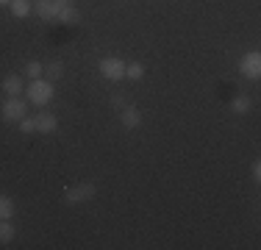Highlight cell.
Masks as SVG:
<instances>
[{
    "instance_id": "cell-1",
    "label": "cell",
    "mask_w": 261,
    "mask_h": 250,
    "mask_svg": "<svg viewBox=\"0 0 261 250\" xmlns=\"http://www.w3.org/2000/svg\"><path fill=\"white\" fill-rule=\"evenodd\" d=\"M25 95H28V100H31L34 106H45V103H50V100H53V81H47V78H36V81H31L28 89H25Z\"/></svg>"
},
{
    "instance_id": "cell-2",
    "label": "cell",
    "mask_w": 261,
    "mask_h": 250,
    "mask_svg": "<svg viewBox=\"0 0 261 250\" xmlns=\"http://www.w3.org/2000/svg\"><path fill=\"white\" fill-rule=\"evenodd\" d=\"M95 184H89V181H84V184H72V186H67L64 189V203L67 206H81V203H86V200H92L95 197Z\"/></svg>"
},
{
    "instance_id": "cell-3",
    "label": "cell",
    "mask_w": 261,
    "mask_h": 250,
    "mask_svg": "<svg viewBox=\"0 0 261 250\" xmlns=\"http://www.w3.org/2000/svg\"><path fill=\"white\" fill-rule=\"evenodd\" d=\"M25 114H28V103L22 100V95L9 97L3 106H0V117H3L6 122H20Z\"/></svg>"
},
{
    "instance_id": "cell-4",
    "label": "cell",
    "mask_w": 261,
    "mask_h": 250,
    "mask_svg": "<svg viewBox=\"0 0 261 250\" xmlns=\"http://www.w3.org/2000/svg\"><path fill=\"white\" fill-rule=\"evenodd\" d=\"M72 0H36L34 3V11L42 17L45 22H50V20H56L59 17V11L64 9V6H70Z\"/></svg>"
},
{
    "instance_id": "cell-5",
    "label": "cell",
    "mask_w": 261,
    "mask_h": 250,
    "mask_svg": "<svg viewBox=\"0 0 261 250\" xmlns=\"http://www.w3.org/2000/svg\"><path fill=\"white\" fill-rule=\"evenodd\" d=\"M100 75L109 81H122L125 78V61L117 59V56H106L100 61Z\"/></svg>"
},
{
    "instance_id": "cell-6",
    "label": "cell",
    "mask_w": 261,
    "mask_h": 250,
    "mask_svg": "<svg viewBox=\"0 0 261 250\" xmlns=\"http://www.w3.org/2000/svg\"><path fill=\"white\" fill-rule=\"evenodd\" d=\"M239 72L245 75V78H253V81L258 78V75H261V53H258V50H250V53L242 56Z\"/></svg>"
},
{
    "instance_id": "cell-7",
    "label": "cell",
    "mask_w": 261,
    "mask_h": 250,
    "mask_svg": "<svg viewBox=\"0 0 261 250\" xmlns=\"http://www.w3.org/2000/svg\"><path fill=\"white\" fill-rule=\"evenodd\" d=\"M34 122H36V134H53L59 128V120H56V114H50V111H36Z\"/></svg>"
},
{
    "instance_id": "cell-8",
    "label": "cell",
    "mask_w": 261,
    "mask_h": 250,
    "mask_svg": "<svg viewBox=\"0 0 261 250\" xmlns=\"http://www.w3.org/2000/svg\"><path fill=\"white\" fill-rule=\"evenodd\" d=\"M0 89H3L9 97H17V95H22V89H25V86H22V75H17V72H9L3 81H0Z\"/></svg>"
},
{
    "instance_id": "cell-9",
    "label": "cell",
    "mask_w": 261,
    "mask_h": 250,
    "mask_svg": "<svg viewBox=\"0 0 261 250\" xmlns=\"http://www.w3.org/2000/svg\"><path fill=\"white\" fill-rule=\"evenodd\" d=\"M120 120H122V125H125L128 131H134V128L142 125V111L136 109V106H125V109L120 111Z\"/></svg>"
},
{
    "instance_id": "cell-10",
    "label": "cell",
    "mask_w": 261,
    "mask_h": 250,
    "mask_svg": "<svg viewBox=\"0 0 261 250\" xmlns=\"http://www.w3.org/2000/svg\"><path fill=\"white\" fill-rule=\"evenodd\" d=\"M78 20H81V14H78V9L75 6H64V9L59 11V17H56V22H64V25H78Z\"/></svg>"
},
{
    "instance_id": "cell-11",
    "label": "cell",
    "mask_w": 261,
    "mask_h": 250,
    "mask_svg": "<svg viewBox=\"0 0 261 250\" xmlns=\"http://www.w3.org/2000/svg\"><path fill=\"white\" fill-rule=\"evenodd\" d=\"M11 14L17 17V20H25V17L34 11V6H31V0H11Z\"/></svg>"
},
{
    "instance_id": "cell-12",
    "label": "cell",
    "mask_w": 261,
    "mask_h": 250,
    "mask_svg": "<svg viewBox=\"0 0 261 250\" xmlns=\"http://www.w3.org/2000/svg\"><path fill=\"white\" fill-rule=\"evenodd\" d=\"M14 200H11L9 195H0V220H11L14 217Z\"/></svg>"
},
{
    "instance_id": "cell-13",
    "label": "cell",
    "mask_w": 261,
    "mask_h": 250,
    "mask_svg": "<svg viewBox=\"0 0 261 250\" xmlns=\"http://www.w3.org/2000/svg\"><path fill=\"white\" fill-rule=\"evenodd\" d=\"M14 225H11L9 220H0V245H9L11 239H14Z\"/></svg>"
},
{
    "instance_id": "cell-14",
    "label": "cell",
    "mask_w": 261,
    "mask_h": 250,
    "mask_svg": "<svg viewBox=\"0 0 261 250\" xmlns=\"http://www.w3.org/2000/svg\"><path fill=\"white\" fill-rule=\"evenodd\" d=\"M25 75L31 81L45 78V64H42V61H28V64H25Z\"/></svg>"
},
{
    "instance_id": "cell-15",
    "label": "cell",
    "mask_w": 261,
    "mask_h": 250,
    "mask_svg": "<svg viewBox=\"0 0 261 250\" xmlns=\"http://www.w3.org/2000/svg\"><path fill=\"white\" fill-rule=\"evenodd\" d=\"M45 75H47V81H59L61 75H64V64H61V61H50V64H45Z\"/></svg>"
},
{
    "instance_id": "cell-16",
    "label": "cell",
    "mask_w": 261,
    "mask_h": 250,
    "mask_svg": "<svg viewBox=\"0 0 261 250\" xmlns=\"http://www.w3.org/2000/svg\"><path fill=\"white\" fill-rule=\"evenodd\" d=\"M231 109L236 111V114H247L250 111V97H245V95H236L231 100Z\"/></svg>"
},
{
    "instance_id": "cell-17",
    "label": "cell",
    "mask_w": 261,
    "mask_h": 250,
    "mask_svg": "<svg viewBox=\"0 0 261 250\" xmlns=\"http://www.w3.org/2000/svg\"><path fill=\"white\" fill-rule=\"evenodd\" d=\"M142 75H145V67H142L139 61H130V64H125V78H130V81H139Z\"/></svg>"
},
{
    "instance_id": "cell-18",
    "label": "cell",
    "mask_w": 261,
    "mask_h": 250,
    "mask_svg": "<svg viewBox=\"0 0 261 250\" xmlns=\"http://www.w3.org/2000/svg\"><path fill=\"white\" fill-rule=\"evenodd\" d=\"M20 128H22V134H36V122H34V117H22L20 120Z\"/></svg>"
},
{
    "instance_id": "cell-19",
    "label": "cell",
    "mask_w": 261,
    "mask_h": 250,
    "mask_svg": "<svg viewBox=\"0 0 261 250\" xmlns=\"http://www.w3.org/2000/svg\"><path fill=\"white\" fill-rule=\"evenodd\" d=\"M125 106H128V100L122 97V95H114V97H111V109L122 111V109H125Z\"/></svg>"
},
{
    "instance_id": "cell-20",
    "label": "cell",
    "mask_w": 261,
    "mask_h": 250,
    "mask_svg": "<svg viewBox=\"0 0 261 250\" xmlns=\"http://www.w3.org/2000/svg\"><path fill=\"white\" fill-rule=\"evenodd\" d=\"M253 178H256V181L261 178V164H258V161H256V164H253Z\"/></svg>"
},
{
    "instance_id": "cell-21",
    "label": "cell",
    "mask_w": 261,
    "mask_h": 250,
    "mask_svg": "<svg viewBox=\"0 0 261 250\" xmlns=\"http://www.w3.org/2000/svg\"><path fill=\"white\" fill-rule=\"evenodd\" d=\"M11 3V0H0V6H9Z\"/></svg>"
}]
</instances>
